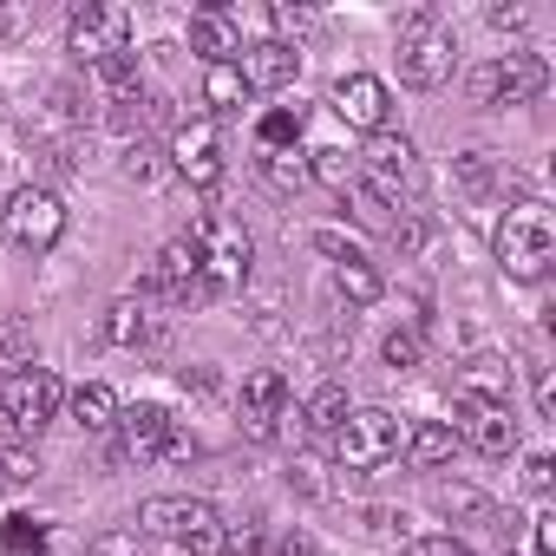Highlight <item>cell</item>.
<instances>
[{
    "mask_svg": "<svg viewBox=\"0 0 556 556\" xmlns=\"http://www.w3.org/2000/svg\"><path fill=\"white\" fill-rule=\"evenodd\" d=\"M262 177H268V190L295 197L308 184V151H262Z\"/></svg>",
    "mask_w": 556,
    "mask_h": 556,
    "instance_id": "27",
    "label": "cell"
},
{
    "mask_svg": "<svg viewBox=\"0 0 556 556\" xmlns=\"http://www.w3.org/2000/svg\"><path fill=\"white\" fill-rule=\"evenodd\" d=\"M118 458L125 465H151V458H197V439L177 432V419L164 406H131L118 413Z\"/></svg>",
    "mask_w": 556,
    "mask_h": 556,
    "instance_id": "8",
    "label": "cell"
},
{
    "mask_svg": "<svg viewBox=\"0 0 556 556\" xmlns=\"http://www.w3.org/2000/svg\"><path fill=\"white\" fill-rule=\"evenodd\" d=\"M302 419H308V432H321V439H328V432H334V426L348 419V393H341V387L328 380V387H321V393L308 400V413H302Z\"/></svg>",
    "mask_w": 556,
    "mask_h": 556,
    "instance_id": "31",
    "label": "cell"
},
{
    "mask_svg": "<svg viewBox=\"0 0 556 556\" xmlns=\"http://www.w3.org/2000/svg\"><path fill=\"white\" fill-rule=\"evenodd\" d=\"M203 105H210V118H223V112H242V105H249V86H242V73H236V66H203Z\"/></svg>",
    "mask_w": 556,
    "mask_h": 556,
    "instance_id": "22",
    "label": "cell"
},
{
    "mask_svg": "<svg viewBox=\"0 0 556 556\" xmlns=\"http://www.w3.org/2000/svg\"><path fill=\"white\" fill-rule=\"evenodd\" d=\"M452 452H458V432H452L445 419H419V426H406L400 458H406L413 471H439V465H452Z\"/></svg>",
    "mask_w": 556,
    "mask_h": 556,
    "instance_id": "20",
    "label": "cell"
},
{
    "mask_svg": "<svg viewBox=\"0 0 556 556\" xmlns=\"http://www.w3.org/2000/svg\"><path fill=\"white\" fill-rule=\"evenodd\" d=\"M0 367H14V374L34 367V361H27V328H21V321H0Z\"/></svg>",
    "mask_w": 556,
    "mask_h": 556,
    "instance_id": "38",
    "label": "cell"
},
{
    "mask_svg": "<svg viewBox=\"0 0 556 556\" xmlns=\"http://www.w3.org/2000/svg\"><path fill=\"white\" fill-rule=\"evenodd\" d=\"M242 21L236 8H197L190 14V53H203V66H236L242 60Z\"/></svg>",
    "mask_w": 556,
    "mask_h": 556,
    "instance_id": "18",
    "label": "cell"
},
{
    "mask_svg": "<svg viewBox=\"0 0 556 556\" xmlns=\"http://www.w3.org/2000/svg\"><path fill=\"white\" fill-rule=\"evenodd\" d=\"M452 177H458V190H471V197H484V190H504V184H510V170H504L491 151H465Z\"/></svg>",
    "mask_w": 556,
    "mask_h": 556,
    "instance_id": "26",
    "label": "cell"
},
{
    "mask_svg": "<svg viewBox=\"0 0 556 556\" xmlns=\"http://www.w3.org/2000/svg\"><path fill=\"white\" fill-rule=\"evenodd\" d=\"M543 86H549L543 53H497L471 73V105H530Z\"/></svg>",
    "mask_w": 556,
    "mask_h": 556,
    "instance_id": "9",
    "label": "cell"
},
{
    "mask_svg": "<svg viewBox=\"0 0 556 556\" xmlns=\"http://www.w3.org/2000/svg\"><path fill=\"white\" fill-rule=\"evenodd\" d=\"M0 543H8L14 556H40V549H47V523L14 510V517H8V530H0Z\"/></svg>",
    "mask_w": 556,
    "mask_h": 556,
    "instance_id": "34",
    "label": "cell"
},
{
    "mask_svg": "<svg viewBox=\"0 0 556 556\" xmlns=\"http://www.w3.org/2000/svg\"><path fill=\"white\" fill-rule=\"evenodd\" d=\"M432 497H439L445 517H491V497H484L478 484H439Z\"/></svg>",
    "mask_w": 556,
    "mask_h": 556,
    "instance_id": "33",
    "label": "cell"
},
{
    "mask_svg": "<svg viewBox=\"0 0 556 556\" xmlns=\"http://www.w3.org/2000/svg\"><path fill=\"white\" fill-rule=\"evenodd\" d=\"M380 354H387V367H393V374H413V367H426V334H419V321L393 328V334L380 341Z\"/></svg>",
    "mask_w": 556,
    "mask_h": 556,
    "instance_id": "29",
    "label": "cell"
},
{
    "mask_svg": "<svg viewBox=\"0 0 556 556\" xmlns=\"http://www.w3.org/2000/svg\"><path fill=\"white\" fill-rule=\"evenodd\" d=\"M536 413L556 419V374H549V367H536Z\"/></svg>",
    "mask_w": 556,
    "mask_h": 556,
    "instance_id": "40",
    "label": "cell"
},
{
    "mask_svg": "<svg viewBox=\"0 0 556 556\" xmlns=\"http://www.w3.org/2000/svg\"><path fill=\"white\" fill-rule=\"evenodd\" d=\"M484 21H491L497 34H517V27H523L530 14H523V8H484Z\"/></svg>",
    "mask_w": 556,
    "mask_h": 556,
    "instance_id": "43",
    "label": "cell"
},
{
    "mask_svg": "<svg viewBox=\"0 0 556 556\" xmlns=\"http://www.w3.org/2000/svg\"><path fill=\"white\" fill-rule=\"evenodd\" d=\"M452 432H458V445H471L484 458H510L517 452V419H510V406H491V400H458Z\"/></svg>",
    "mask_w": 556,
    "mask_h": 556,
    "instance_id": "15",
    "label": "cell"
},
{
    "mask_svg": "<svg viewBox=\"0 0 556 556\" xmlns=\"http://www.w3.org/2000/svg\"><path fill=\"white\" fill-rule=\"evenodd\" d=\"M151 170H157V164H151V151L138 144V151L125 157V177H131V184H151Z\"/></svg>",
    "mask_w": 556,
    "mask_h": 556,
    "instance_id": "44",
    "label": "cell"
},
{
    "mask_svg": "<svg viewBox=\"0 0 556 556\" xmlns=\"http://www.w3.org/2000/svg\"><path fill=\"white\" fill-rule=\"evenodd\" d=\"M138 523L151 536H170L190 556H223L229 549V523H223V510L210 497H144L138 504Z\"/></svg>",
    "mask_w": 556,
    "mask_h": 556,
    "instance_id": "2",
    "label": "cell"
},
{
    "mask_svg": "<svg viewBox=\"0 0 556 556\" xmlns=\"http://www.w3.org/2000/svg\"><path fill=\"white\" fill-rule=\"evenodd\" d=\"M34 478H40V452H27V445L0 452V484H8V491H27Z\"/></svg>",
    "mask_w": 556,
    "mask_h": 556,
    "instance_id": "35",
    "label": "cell"
},
{
    "mask_svg": "<svg viewBox=\"0 0 556 556\" xmlns=\"http://www.w3.org/2000/svg\"><path fill=\"white\" fill-rule=\"evenodd\" d=\"M328 105H334V118L341 125H354V131H367V138H380L387 131V86L374 79V73H341L334 86H328Z\"/></svg>",
    "mask_w": 556,
    "mask_h": 556,
    "instance_id": "14",
    "label": "cell"
},
{
    "mask_svg": "<svg viewBox=\"0 0 556 556\" xmlns=\"http://www.w3.org/2000/svg\"><path fill=\"white\" fill-rule=\"evenodd\" d=\"M308 242H315L334 268H341V262H367V255H361V242H354V236H341V229H308Z\"/></svg>",
    "mask_w": 556,
    "mask_h": 556,
    "instance_id": "36",
    "label": "cell"
},
{
    "mask_svg": "<svg viewBox=\"0 0 556 556\" xmlns=\"http://www.w3.org/2000/svg\"><path fill=\"white\" fill-rule=\"evenodd\" d=\"M184 242L197 249V268H203V289H210V295H223V289H242V282H249L255 242H249V229H242V223H229V216H197Z\"/></svg>",
    "mask_w": 556,
    "mask_h": 556,
    "instance_id": "5",
    "label": "cell"
},
{
    "mask_svg": "<svg viewBox=\"0 0 556 556\" xmlns=\"http://www.w3.org/2000/svg\"><path fill=\"white\" fill-rule=\"evenodd\" d=\"M334 289H341L354 308H374V302L387 295V282H380L374 262H341V268H334Z\"/></svg>",
    "mask_w": 556,
    "mask_h": 556,
    "instance_id": "25",
    "label": "cell"
},
{
    "mask_svg": "<svg viewBox=\"0 0 556 556\" xmlns=\"http://www.w3.org/2000/svg\"><path fill=\"white\" fill-rule=\"evenodd\" d=\"M458 400L510 406V367H497V361H471V367H465V380H458Z\"/></svg>",
    "mask_w": 556,
    "mask_h": 556,
    "instance_id": "23",
    "label": "cell"
},
{
    "mask_svg": "<svg viewBox=\"0 0 556 556\" xmlns=\"http://www.w3.org/2000/svg\"><path fill=\"white\" fill-rule=\"evenodd\" d=\"M341 203L354 210V223H361V229H374V236H387V223H393V216H387V203H380V197H374V190H367L361 177H354V184L341 190Z\"/></svg>",
    "mask_w": 556,
    "mask_h": 556,
    "instance_id": "30",
    "label": "cell"
},
{
    "mask_svg": "<svg viewBox=\"0 0 556 556\" xmlns=\"http://www.w3.org/2000/svg\"><path fill=\"white\" fill-rule=\"evenodd\" d=\"M60 400H66V387H60L53 367H21V374H8V387H0V413H8V426H21V432L53 426Z\"/></svg>",
    "mask_w": 556,
    "mask_h": 556,
    "instance_id": "10",
    "label": "cell"
},
{
    "mask_svg": "<svg viewBox=\"0 0 556 556\" xmlns=\"http://www.w3.org/2000/svg\"><path fill=\"white\" fill-rule=\"evenodd\" d=\"M406 556H478L471 543H458L452 530H432V536H413L406 543Z\"/></svg>",
    "mask_w": 556,
    "mask_h": 556,
    "instance_id": "37",
    "label": "cell"
},
{
    "mask_svg": "<svg viewBox=\"0 0 556 556\" xmlns=\"http://www.w3.org/2000/svg\"><path fill=\"white\" fill-rule=\"evenodd\" d=\"M236 73H242V86H249V92H282V86H295L302 53H295L289 40H249V47H242V60H236Z\"/></svg>",
    "mask_w": 556,
    "mask_h": 556,
    "instance_id": "17",
    "label": "cell"
},
{
    "mask_svg": "<svg viewBox=\"0 0 556 556\" xmlns=\"http://www.w3.org/2000/svg\"><path fill=\"white\" fill-rule=\"evenodd\" d=\"M491 255L510 282H543L549 262H556V216L536 197H517L491 229Z\"/></svg>",
    "mask_w": 556,
    "mask_h": 556,
    "instance_id": "1",
    "label": "cell"
},
{
    "mask_svg": "<svg viewBox=\"0 0 556 556\" xmlns=\"http://www.w3.org/2000/svg\"><path fill=\"white\" fill-rule=\"evenodd\" d=\"M73 419L86 426V432H118V413H125V400L105 387V380H86V387H73Z\"/></svg>",
    "mask_w": 556,
    "mask_h": 556,
    "instance_id": "21",
    "label": "cell"
},
{
    "mask_svg": "<svg viewBox=\"0 0 556 556\" xmlns=\"http://www.w3.org/2000/svg\"><path fill=\"white\" fill-rule=\"evenodd\" d=\"M302 125H308V112H302V105H275V112L255 125V144H262V151H295Z\"/></svg>",
    "mask_w": 556,
    "mask_h": 556,
    "instance_id": "24",
    "label": "cell"
},
{
    "mask_svg": "<svg viewBox=\"0 0 556 556\" xmlns=\"http://www.w3.org/2000/svg\"><path fill=\"white\" fill-rule=\"evenodd\" d=\"M105 341H112V348H151V341H157L151 302H144V295H118V302L105 308Z\"/></svg>",
    "mask_w": 556,
    "mask_h": 556,
    "instance_id": "19",
    "label": "cell"
},
{
    "mask_svg": "<svg viewBox=\"0 0 556 556\" xmlns=\"http://www.w3.org/2000/svg\"><path fill=\"white\" fill-rule=\"evenodd\" d=\"M170 170L190 184V190H216L223 184V138H216V118H190L170 131Z\"/></svg>",
    "mask_w": 556,
    "mask_h": 556,
    "instance_id": "13",
    "label": "cell"
},
{
    "mask_svg": "<svg viewBox=\"0 0 556 556\" xmlns=\"http://www.w3.org/2000/svg\"><path fill=\"white\" fill-rule=\"evenodd\" d=\"M275 556H315V536H308V530H282V543H275Z\"/></svg>",
    "mask_w": 556,
    "mask_h": 556,
    "instance_id": "42",
    "label": "cell"
},
{
    "mask_svg": "<svg viewBox=\"0 0 556 556\" xmlns=\"http://www.w3.org/2000/svg\"><path fill=\"white\" fill-rule=\"evenodd\" d=\"M86 556H144V549H138V536H99Z\"/></svg>",
    "mask_w": 556,
    "mask_h": 556,
    "instance_id": "41",
    "label": "cell"
},
{
    "mask_svg": "<svg viewBox=\"0 0 556 556\" xmlns=\"http://www.w3.org/2000/svg\"><path fill=\"white\" fill-rule=\"evenodd\" d=\"M236 413H242V432H249V439H275V432H282V419H289V380L275 374V367H255V374L242 380Z\"/></svg>",
    "mask_w": 556,
    "mask_h": 556,
    "instance_id": "16",
    "label": "cell"
},
{
    "mask_svg": "<svg viewBox=\"0 0 556 556\" xmlns=\"http://www.w3.org/2000/svg\"><path fill=\"white\" fill-rule=\"evenodd\" d=\"M0 229H8V242L27 249V255H53L60 236H66V203H60V190L21 184V190L8 197V210H0Z\"/></svg>",
    "mask_w": 556,
    "mask_h": 556,
    "instance_id": "6",
    "label": "cell"
},
{
    "mask_svg": "<svg viewBox=\"0 0 556 556\" xmlns=\"http://www.w3.org/2000/svg\"><path fill=\"white\" fill-rule=\"evenodd\" d=\"M66 47L86 60V66H99V60H118V53H131V8H73V21H66Z\"/></svg>",
    "mask_w": 556,
    "mask_h": 556,
    "instance_id": "12",
    "label": "cell"
},
{
    "mask_svg": "<svg viewBox=\"0 0 556 556\" xmlns=\"http://www.w3.org/2000/svg\"><path fill=\"white\" fill-rule=\"evenodd\" d=\"M328 445H334V465H341V471H380V465L400 458L406 419L387 413V406H361V413H348V419L328 432Z\"/></svg>",
    "mask_w": 556,
    "mask_h": 556,
    "instance_id": "4",
    "label": "cell"
},
{
    "mask_svg": "<svg viewBox=\"0 0 556 556\" xmlns=\"http://www.w3.org/2000/svg\"><path fill=\"white\" fill-rule=\"evenodd\" d=\"M387 242H393V249H400V255H419V249H426V242H432V223H426V216H419V210H400V216H393V223H387Z\"/></svg>",
    "mask_w": 556,
    "mask_h": 556,
    "instance_id": "32",
    "label": "cell"
},
{
    "mask_svg": "<svg viewBox=\"0 0 556 556\" xmlns=\"http://www.w3.org/2000/svg\"><path fill=\"white\" fill-rule=\"evenodd\" d=\"M361 164V184L387 203V210H400L419 184H426V164H419V151H413V138H393V131H380V138H367V151L354 157Z\"/></svg>",
    "mask_w": 556,
    "mask_h": 556,
    "instance_id": "7",
    "label": "cell"
},
{
    "mask_svg": "<svg viewBox=\"0 0 556 556\" xmlns=\"http://www.w3.org/2000/svg\"><path fill=\"white\" fill-rule=\"evenodd\" d=\"M144 302H170V308H190V302H203L210 289H203V268H197V249L177 236V242H164L157 255H151V268H144V289H138Z\"/></svg>",
    "mask_w": 556,
    "mask_h": 556,
    "instance_id": "11",
    "label": "cell"
},
{
    "mask_svg": "<svg viewBox=\"0 0 556 556\" xmlns=\"http://www.w3.org/2000/svg\"><path fill=\"white\" fill-rule=\"evenodd\" d=\"M452 66H458L452 27H439L432 8H406V21H400V86L439 92V86L452 79Z\"/></svg>",
    "mask_w": 556,
    "mask_h": 556,
    "instance_id": "3",
    "label": "cell"
},
{
    "mask_svg": "<svg viewBox=\"0 0 556 556\" xmlns=\"http://www.w3.org/2000/svg\"><path fill=\"white\" fill-rule=\"evenodd\" d=\"M549 484H556V458H549V452H530V458H523V491H530V497H549Z\"/></svg>",
    "mask_w": 556,
    "mask_h": 556,
    "instance_id": "39",
    "label": "cell"
},
{
    "mask_svg": "<svg viewBox=\"0 0 556 556\" xmlns=\"http://www.w3.org/2000/svg\"><path fill=\"white\" fill-rule=\"evenodd\" d=\"M308 177H321L328 190H348V184L361 177V164H354L341 144H315V151H308Z\"/></svg>",
    "mask_w": 556,
    "mask_h": 556,
    "instance_id": "28",
    "label": "cell"
}]
</instances>
